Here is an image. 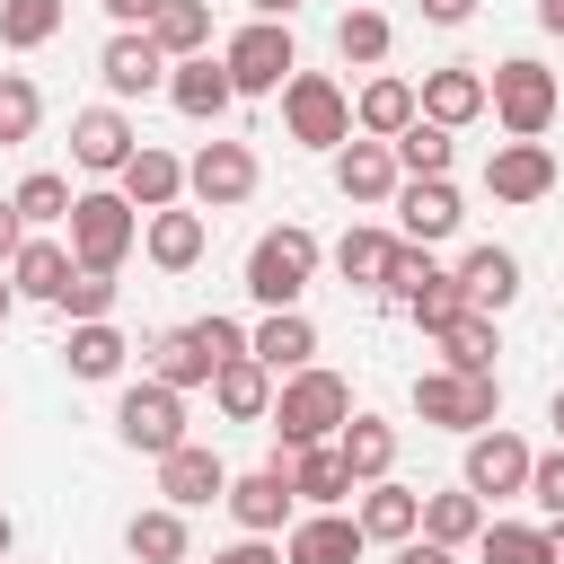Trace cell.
Returning <instances> with one entry per match:
<instances>
[{
	"mask_svg": "<svg viewBox=\"0 0 564 564\" xmlns=\"http://www.w3.org/2000/svg\"><path fill=\"white\" fill-rule=\"evenodd\" d=\"M344 423H352V379H344V370L308 361V370L273 379V414H264V432H273V458H291V449H317V441H335Z\"/></svg>",
	"mask_w": 564,
	"mask_h": 564,
	"instance_id": "6da1fadb",
	"label": "cell"
},
{
	"mask_svg": "<svg viewBox=\"0 0 564 564\" xmlns=\"http://www.w3.org/2000/svg\"><path fill=\"white\" fill-rule=\"evenodd\" d=\"M317 264H326L317 229L282 220V229H264V238L247 247V300H256V308H300L308 282H317Z\"/></svg>",
	"mask_w": 564,
	"mask_h": 564,
	"instance_id": "7a4b0ae2",
	"label": "cell"
},
{
	"mask_svg": "<svg viewBox=\"0 0 564 564\" xmlns=\"http://www.w3.org/2000/svg\"><path fill=\"white\" fill-rule=\"evenodd\" d=\"M70 264L79 273H123V256L141 247V212L115 194V185H88V194H70Z\"/></svg>",
	"mask_w": 564,
	"mask_h": 564,
	"instance_id": "3957f363",
	"label": "cell"
},
{
	"mask_svg": "<svg viewBox=\"0 0 564 564\" xmlns=\"http://www.w3.org/2000/svg\"><path fill=\"white\" fill-rule=\"evenodd\" d=\"M555 70L538 62V53H511V62H494L485 70V115L511 132V141H546V123H555Z\"/></svg>",
	"mask_w": 564,
	"mask_h": 564,
	"instance_id": "277c9868",
	"label": "cell"
},
{
	"mask_svg": "<svg viewBox=\"0 0 564 564\" xmlns=\"http://www.w3.org/2000/svg\"><path fill=\"white\" fill-rule=\"evenodd\" d=\"M282 132L300 150H344L352 141V97L335 88V70H291L282 79Z\"/></svg>",
	"mask_w": 564,
	"mask_h": 564,
	"instance_id": "5b68a950",
	"label": "cell"
},
{
	"mask_svg": "<svg viewBox=\"0 0 564 564\" xmlns=\"http://www.w3.org/2000/svg\"><path fill=\"white\" fill-rule=\"evenodd\" d=\"M414 414H423L432 432H494V423H502V379L423 370V379H414Z\"/></svg>",
	"mask_w": 564,
	"mask_h": 564,
	"instance_id": "8992f818",
	"label": "cell"
},
{
	"mask_svg": "<svg viewBox=\"0 0 564 564\" xmlns=\"http://www.w3.org/2000/svg\"><path fill=\"white\" fill-rule=\"evenodd\" d=\"M220 70H229V88H238V97H282V79L300 70V44H291V26L247 18V26L220 44Z\"/></svg>",
	"mask_w": 564,
	"mask_h": 564,
	"instance_id": "52a82bcc",
	"label": "cell"
},
{
	"mask_svg": "<svg viewBox=\"0 0 564 564\" xmlns=\"http://www.w3.org/2000/svg\"><path fill=\"white\" fill-rule=\"evenodd\" d=\"M115 441H123V449H141V458L185 449V441H194V432H185V397H176V388H159V379H132V388L115 397Z\"/></svg>",
	"mask_w": 564,
	"mask_h": 564,
	"instance_id": "ba28073f",
	"label": "cell"
},
{
	"mask_svg": "<svg viewBox=\"0 0 564 564\" xmlns=\"http://www.w3.org/2000/svg\"><path fill=\"white\" fill-rule=\"evenodd\" d=\"M529 458H538V449H529L520 432H502V423H494V432H467V467H458V485L494 511V502L529 494Z\"/></svg>",
	"mask_w": 564,
	"mask_h": 564,
	"instance_id": "9c48e42d",
	"label": "cell"
},
{
	"mask_svg": "<svg viewBox=\"0 0 564 564\" xmlns=\"http://www.w3.org/2000/svg\"><path fill=\"white\" fill-rule=\"evenodd\" d=\"M256 185H264V167H256L247 141H203V150L185 159V194H194L203 212H238Z\"/></svg>",
	"mask_w": 564,
	"mask_h": 564,
	"instance_id": "30bf717a",
	"label": "cell"
},
{
	"mask_svg": "<svg viewBox=\"0 0 564 564\" xmlns=\"http://www.w3.org/2000/svg\"><path fill=\"white\" fill-rule=\"evenodd\" d=\"M458 220H467V203H458L449 176H405L397 185V238L405 247H441V238H458Z\"/></svg>",
	"mask_w": 564,
	"mask_h": 564,
	"instance_id": "8fae6325",
	"label": "cell"
},
{
	"mask_svg": "<svg viewBox=\"0 0 564 564\" xmlns=\"http://www.w3.org/2000/svg\"><path fill=\"white\" fill-rule=\"evenodd\" d=\"M229 520H238V538H282L291 520H300V502H291V476L282 467H247V476H229Z\"/></svg>",
	"mask_w": 564,
	"mask_h": 564,
	"instance_id": "7c38bea8",
	"label": "cell"
},
{
	"mask_svg": "<svg viewBox=\"0 0 564 564\" xmlns=\"http://www.w3.org/2000/svg\"><path fill=\"white\" fill-rule=\"evenodd\" d=\"M414 115L441 123V132H467V123L485 115V62H441V70H423Z\"/></svg>",
	"mask_w": 564,
	"mask_h": 564,
	"instance_id": "4fadbf2b",
	"label": "cell"
},
{
	"mask_svg": "<svg viewBox=\"0 0 564 564\" xmlns=\"http://www.w3.org/2000/svg\"><path fill=\"white\" fill-rule=\"evenodd\" d=\"M132 150H141V132H132L123 106H79V115H70V167H88V176H123Z\"/></svg>",
	"mask_w": 564,
	"mask_h": 564,
	"instance_id": "5bb4252c",
	"label": "cell"
},
{
	"mask_svg": "<svg viewBox=\"0 0 564 564\" xmlns=\"http://www.w3.org/2000/svg\"><path fill=\"white\" fill-rule=\"evenodd\" d=\"M555 150L546 141H494V159H485V194L494 203H546L555 194Z\"/></svg>",
	"mask_w": 564,
	"mask_h": 564,
	"instance_id": "9a60e30c",
	"label": "cell"
},
{
	"mask_svg": "<svg viewBox=\"0 0 564 564\" xmlns=\"http://www.w3.org/2000/svg\"><path fill=\"white\" fill-rule=\"evenodd\" d=\"M361 520L352 511H300L282 529V564H361Z\"/></svg>",
	"mask_w": 564,
	"mask_h": 564,
	"instance_id": "2e32d148",
	"label": "cell"
},
{
	"mask_svg": "<svg viewBox=\"0 0 564 564\" xmlns=\"http://www.w3.org/2000/svg\"><path fill=\"white\" fill-rule=\"evenodd\" d=\"M97 79H106V97H150V88H167V53L141 26H115L97 53Z\"/></svg>",
	"mask_w": 564,
	"mask_h": 564,
	"instance_id": "e0dca14e",
	"label": "cell"
},
{
	"mask_svg": "<svg viewBox=\"0 0 564 564\" xmlns=\"http://www.w3.org/2000/svg\"><path fill=\"white\" fill-rule=\"evenodd\" d=\"M150 467H159L167 511H203V502L229 494V467H220V449H203V441H185V449H167V458H150Z\"/></svg>",
	"mask_w": 564,
	"mask_h": 564,
	"instance_id": "ac0fdd59",
	"label": "cell"
},
{
	"mask_svg": "<svg viewBox=\"0 0 564 564\" xmlns=\"http://www.w3.org/2000/svg\"><path fill=\"white\" fill-rule=\"evenodd\" d=\"M167 106H176L185 123H220V115L238 106V88H229V70H220V53H194V62H167Z\"/></svg>",
	"mask_w": 564,
	"mask_h": 564,
	"instance_id": "d6986e66",
	"label": "cell"
},
{
	"mask_svg": "<svg viewBox=\"0 0 564 564\" xmlns=\"http://www.w3.org/2000/svg\"><path fill=\"white\" fill-rule=\"evenodd\" d=\"M115 194L150 220V212H167V203H185V159L176 150H159V141H141L132 159H123V176H115Z\"/></svg>",
	"mask_w": 564,
	"mask_h": 564,
	"instance_id": "ffe728a7",
	"label": "cell"
},
{
	"mask_svg": "<svg viewBox=\"0 0 564 564\" xmlns=\"http://www.w3.org/2000/svg\"><path fill=\"white\" fill-rule=\"evenodd\" d=\"M203 247H212V220H203V212H185V203H167V212H150V220H141V256H150L159 273H194V264H203Z\"/></svg>",
	"mask_w": 564,
	"mask_h": 564,
	"instance_id": "44dd1931",
	"label": "cell"
},
{
	"mask_svg": "<svg viewBox=\"0 0 564 564\" xmlns=\"http://www.w3.org/2000/svg\"><path fill=\"white\" fill-rule=\"evenodd\" d=\"M449 273H458V291H467V308H476V317H502V308L520 300V256H511V247H494V238H485V247H467Z\"/></svg>",
	"mask_w": 564,
	"mask_h": 564,
	"instance_id": "7402d4cb",
	"label": "cell"
},
{
	"mask_svg": "<svg viewBox=\"0 0 564 564\" xmlns=\"http://www.w3.org/2000/svg\"><path fill=\"white\" fill-rule=\"evenodd\" d=\"M247 352H256L273 379L308 370V361H317V326H308V308H264V317L247 326Z\"/></svg>",
	"mask_w": 564,
	"mask_h": 564,
	"instance_id": "603a6c76",
	"label": "cell"
},
{
	"mask_svg": "<svg viewBox=\"0 0 564 564\" xmlns=\"http://www.w3.org/2000/svg\"><path fill=\"white\" fill-rule=\"evenodd\" d=\"M397 185H405V176H397V150H388V141H361V132H352V141L335 150V194H344V203H397Z\"/></svg>",
	"mask_w": 564,
	"mask_h": 564,
	"instance_id": "cb8c5ba5",
	"label": "cell"
},
{
	"mask_svg": "<svg viewBox=\"0 0 564 564\" xmlns=\"http://www.w3.org/2000/svg\"><path fill=\"white\" fill-rule=\"evenodd\" d=\"M212 344H203V326H159L150 335V379L159 388H176V397H194V388H212Z\"/></svg>",
	"mask_w": 564,
	"mask_h": 564,
	"instance_id": "d4e9b609",
	"label": "cell"
},
{
	"mask_svg": "<svg viewBox=\"0 0 564 564\" xmlns=\"http://www.w3.org/2000/svg\"><path fill=\"white\" fill-rule=\"evenodd\" d=\"M335 458H344L352 494H361V485H379V476H397V423H388V414H361V405H352V423L335 432Z\"/></svg>",
	"mask_w": 564,
	"mask_h": 564,
	"instance_id": "484cf974",
	"label": "cell"
},
{
	"mask_svg": "<svg viewBox=\"0 0 564 564\" xmlns=\"http://www.w3.org/2000/svg\"><path fill=\"white\" fill-rule=\"evenodd\" d=\"M352 520H361V538H370V546H405V538L423 529V494H414V485H397V476H379V485H361Z\"/></svg>",
	"mask_w": 564,
	"mask_h": 564,
	"instance_id": "4316f807",
	"label": "cell"
},
{
	"mask_svg": "<svg viewBox=\"0 0 564 564\" xmlns=\"http://www.w3.org/2000/svg\"><path fill=\"white\" fill-rule=\"evenodd\" d=\"M273 467L291 476V502H308V511H344V502H352V476H344L335 441H317V449H291V458H273Z\"/></svg>",
	"mask_w": 564,
	"mask_h": 564,
	"instance_id": "83f0119b",
	"label": "cell"
},
{
	"mask_svg": "<svg viewBox=\"0 0 564 564\" xmlns=\"http://www.w3.org/2000/svg\"><path fill=\"white\" fill-rule=\"evenodd\" d=\"M405 123H414V79H397V70L361 79V97H352V132H361V141H397Z\"/></svg>",
	"mask_w": 564,
	"mask_h": 564,
	"instance_id": "f1b7e54d",
	"label": "cell"
},
{
	"mask_svg": "<svg viewBox=\"0 0 564 564\" xmlns=\"http://www.w3.org/2000/svg\"><path fill=\"white\" fill-rule=\"evenodd\" d=\"M79 264H70V247L62 238H44V229H26V247L9 256V291L18 300H62V282H70Z\"/></svg>",
	"mask_w": 564,
	"mask_h": 564,
	"instance_id": "f546056e",
	"label": "cell"
},
{
	"mask_svg": "<svg viewBox=\"0 0 564 564\" xmlns=\"http://www.w3.org/2000/svg\"><path fill=\"white\" fill-rule=\"evenodd\" d=\"M212 405H220L229 423H264V414H273V370H264L256 352L220 361V370H212Z\"/></svg>",
	"mask_w": 564,
	"mask_h": 564,
	"instance_id": "4dcf8cb0",
	"label": "cell"
},
{
	"mask_svg": "<svg viewBox=\"0 0 564 564\" xmlns=\"http://www.w3.org/2000/svg\"><path fill=\"white\" fill-rule=\"evenodd\" d=\"M485 520H494V511H485L467 485H449V494H423V529H414V538H432V546H449V555H458V546H476V538H485Z\"/></svg>",
	"mask_w": 564,
	"mask_h": 564,
	"instance_id": "1f68e13d",
	"label": "cell"
},
{
	"mask_svg": "<svg viewBox=\"0 0 564 564\" xmlns=\"http://www.w3.org/2000/svg\"><path fill=\"white\" fill-rule=\"evenodd\" d=\"M123 352H132V344H123V326H115V317H97V326H70V335H62V370H70V379H123Z\"/></svg>",
	"mask_w": 564,
	"mask_h": 564,
	"instance_id": "d6a6232c",
	"label": "cell"
},
{
	"mask_svg": "<svg viewBox=\"0 0 564 564\" xmlns=\"http://www.w3.org/2000/svg\"><path fill=\"white\" fill-rule=\"evenodd\" d=\"M185 511H167V502H150V511H132L123 520V555L132 564H185Z\"/></svg>",
	"mask_w": 564,
	"mask_h": 564,
	"instance_id": "836d02e7",
	"label": "cell"
},
{
	"mask_svg": "<svg viewBox=\"0 0 564 564\" xmlns=\"http://www.w3.org/2000/svg\"><path fill=\"white\" fill-rule=\"evenodd\" d=\"M167 62H194V53H212V0H159V18L141 26Z\"/></svg>",
	"mask_w": 564,
	"mask_h": 564,
	"instance_id": "e575fe53",
	"label": "cell"
},
{
	"mask_svg": "<svg viewBox=\"0 0 564 564\" xmlns=\"http://www.w3.org/2000/svg\"><path fill=\"white\" fill-rule=\"evenodd\" d=\"M432 344H441V370H476V379H494V352H502L494 317H476V308H467V317H449Z\"/></svg>",
	"mask_w": 564,
	"mask_h": 564,
	"instance_id": "d590c367",
	"label": "cell"
},
{
	"mask_svg": "<svg viewBox=\"0 0 564 564\" xmlns=\"http://www.w3.org/2000/svg\"><path fill=\"white\" fill-rule=\"evenodd\" d=\"M388 264H397V229H344V238H335V273H344V282L379 291Z\"/></svg>",
	"mask_w": 564,
	"mask_h": 564,
	"instance_id": "8d00e7d4",
	"label": "cell"
},
{
	"mask_svg": "<svg viewBox=\"0 0 564 564\" xmlns=\"http://www.w3.org/2000/svg\"><path fill=\"white\" fill-rule=\"evenodd\" d=\"M62 18H70V0H0V44L9 53H44L62 35Z\"/></svg>",
	"mask_w": 564,
	"mask_h": 564,
	"instance_id": "74e56055",
	"label": "cell"
},
{
	"mask_svg": "<svg viewBox=\"0 0 564 564\" xmlns=\"http://www.w3.org/2000/svg\"><path fill=\"white\" fill-rule=\"evenodd\" d=\"M388 44H397V26H388L379 9H344V18H335V62L379 70V62H388Z\"/></svg>",
	"mask_w": 564,
	"mask_h": 564,
	"instance_id": "f35d334b",
	"label": "cell"
},
{
	"mask_svg": "<svg viewBox=\"0 0 564 564\" xmlns=\"http://www.w3.org/2000/svg\"><path fill=\"white\" fill-rule=\"evenodd\" d=\"M9 203H18V220H26V229H62V220H70V176L26 167V176L9 185Z\"/></svg>",
	"mask_w": 564,
	"mask_h": 564,
	"instance_id": "ab89813d",
	"label": "cell"
},
{
	"mask_svg": "<svg viewBox=\"0 0 564 564\" xmlns=\"http://www.w3.org/2000/svg\"><path fill=\"white\" fill-rule=\"evenodd\" d=\"M476 564H555L546 555V520H485Z\"/></svg>",
	"mask_w": 564,
	"mask_h": 564,
	"instance_id": "60d3db41",
	"label": "cell"
},
{
	"mask_svg": "<svg viewBox=\"0 0 564 564\" xmlns=\"http://www.w3.org/2000/svg\"><path fill=\"white\" fill-rule=\"evenodd\" d=\"M388 150H397V176H449V159H458V141H449L441 123H423V115H414Z\"/></svg>",
	"mask_w": 564,
	"mask_h": 564,
	"instance_id": "b9f144b4",
	"label": "cell"
},
{
	"mask_svg": "<svg viewBox=\"0 0 564 564\" xmlns=\"http://www.w3.org/2000/svg\"><path fill=\"white\" fill-rule=\"evenodd\" d=\"M35 123H44V88L26 70H0V150L9 141H35Z\"/></svg>",
	"mask_w": 564,
	"mask_h": 564,
	"instance_id": "7bdbcfd3",
	"label": "cell"
},
{
	"mask_svg": "<svg viewBox=\"0 0 564 564\" xmlns=\"http://www.w3.org/2000/svg\"><path fill=\"white\" fill-rule=\"evenodd\" d=\"M53 308H62L70 326H97V317H115V273H70Z\"/></svg>",
	"mask_w": 564,
	"mask_h": 564,
	"instance_id": "ee69618b",
	"label": "cell"
},
{
	"mask_svg": "<svg viewBox=\"0 0 564 564\" xmlns=\"http://www.w3.org/2000/svg\"><path fill=\"white\" fill-rule=\"evenodd\" d=\"M405 317H414L423 335H441L449 317H467V291H458V273H432V282H423V291L405 300Z\"/></svg>",
	"mask_w": 564,
	"mask_h": 564,
	"instance_id": "f6af8a7d",
	"label": "cell"
},
{
	"mask_svg": "<svg viewBox=\"0 0 564 564\" xmlns=\"http://www.w3.org/2000/svg\"><path fill=\"white\" fill-rule=\"evenodd\" d=\"M529 502H538V520H564V441L529 458Z\"/></svg>",
	"mask_w": 564,
	"mask_h": 564,
	"instance_id": "bcb514c9",
	"label": "cell"
},
{
	"mask_svg": "<svg viewBox=\"0 0 564 564\" xmlns=\"http://www.w3.org/2000/svg\"><path fill=\"white\" fill-rule=\"evenodd\" d=\"M432 273H441V264H432V247H405V238H397V264H388V282H379V291H388V300L405 308V300H414V291H423Z\"/></svg>",
	"mask_w": 564,
	"mask_h": 564,
	"instance_id": "7dc6e473",
	"label": "cell"
},
{
	"mask_svg": "<svg viewBox=\"0 0 564 564\" xmlns=\"http://www.w3.org/2000/svg\"><path fill=\"white\" fill-rule=\"evenodd\" d=\"M194 326H203L212 361H238V352H247V326H238V317H194Z\"/></svg>",
	"mask_w": 564,
	"mask_h": 564,
	"instance_id": "c3c4849f",
	"label": "cell"
},
{
	"mask_svg": "<svg viewBox=\"0 0 564 564\" xmlns=\"http://www.w3.org/2000/svg\"><path fill=\"white\" fill-rule=\"evenodd\" d=\"M212 564H282V538H229Z\"/></svg>",
	"mask_w": 564,
	"mask_h": 564,
	"instance_id": "681fc988",
	"label": "cell"
},
{
	"mask_svg": "<svg viewBox=\"0 0 564 564\" xmlns=\"http://www.w3.org/2000/svg\"><path fill=\"white\" fill-rule=\"evenodd\" d=\"M97 9H106L115 26H150V18H159V0H97Z\"/></svg>",
	"mask_w": 564,
	"mask_h": 564,
	"instance_id": "f907efd6",
	"label": "cell"
},
{
	"mask_svg": "<svg viewBox=\"0 0 564 564\" xmlns=\"http://www.w3.org/2000/svg\"><path fill=\"white\" fill-rule=\"evenodd\" d=\"M18 247H26V220H18V203H9V194H0V264H9V256H18Z\"/></svg>",
	"mask_w": 564,
	"mask_h": 564,
	"instance_id": "816d5d0a",
	"label": "cell"
},
{
	"mask_svg": "<svg viewBox=\"0 0 564 564\" xmlns=\"http://www.w3.org/2000/svg\"><path fill=\"white\" fill-rule=\"evenodd\" d=\"M388 555H397V564H458V555L432 546V538H405V546H388Z\"/></svg>",
	"mask_w": 564,
	"mask_h": 564,
	"instance_id": "f5cc1de1",
	"label": "cell"
},
{
	"mask_svg": "<svg viewBox=\"0 0 564 564\" xmlns=\"http://www.w3.org/2000/svg\"><path fill=\"white\" fill-rule=\"evenodd\" d=\"M423 18H432V26H467V18H476V0H423Z\"/></svg>",
	"mask_w": 564,
	"mask_h": 564,
	"instance_id": "db71d44e",
	"label": "cell"
},
{
	"mask_svg": "<svg viewBox=\"0 0 564 564\" xmlns=\"http://www.w3.org/2000/svg\"><path fill=\"white\" fill-rule=\"evenodd\" d=\"M247 9H256V18H273V26H291V18H300V0H247Z\"/></svg>",
	"mask_w": 564,
	"mask_h": 564,
	"instance_id": "11a10c76",
	"label": "cell"
},
{
	"mask_svg": "<svg viewBox=\"0 0 564 564\" xmlns=\"http://www.w3.org/2000/svg\"><path fill=\"white\" fill-rule=\"evenodd\" d=\"M538 26H546V35L564 44V0H538Z\"/></svg>",
	"mask_w": 564,
	"mask_h": 564,
	"instance_id": "9f6ffc18",
	"label": "cell"
},
{
	"mask_svg": "<svg viewBox=\"0 0 564 564\" xmlns=\"http://www.w3.org/2000/svg\"><path fill=\"white\" fill-rule=\"evenodd\" d=\"M546 555H555V564H564V520H546Z\"/></svg>",
	"mask_w": 564,
	"mask_h": 564,
	"instance_id": "6f0895ef",
	"label": "cell"
},
{
	"mask_svg": "<svg viewBox=\"0 0 564 564\" xmlns=\"http://www.w3.org/2000/svg\"><path fill=\"white\" fill-rule=\"evenodd\" d=\"M9 308H18V291H9V264H0V326H9Z\"/></svg>",
	"mask_w": 564,
	"mask_h": 564,
	"instance_id": "680465c9",
	"label": "cell"
},
{
	"mask_svg": "<svg viewBox=\"0 0 564 564\" xmlns=\"http://www.w3.org/2000/svg\"><path fill=\"white\" fill-rule=\"evenodd\" d=\"M546 423H555V441H564V388H555V397H546Z\"/></svg>",
	"mask_w": 564,
	"mask_h": 564,
	"instance_id": "91938a15",
	"label": "cell"
},
{
	"mask_svg": "<svg viewBox=\"0 0 564 564\" xmlns=\"http://www.w3.org/2000/svg\"><path fill=\"white\" fill-rule=\"evenodd\" d=\"M9 546H18V520H9V511H0V564H9Z\"/></svg>",
	"mask_w": 564,
	"mask_h": 564,
	"instance_id": "94428289",
	"label": "cell"
}]
</instances>
